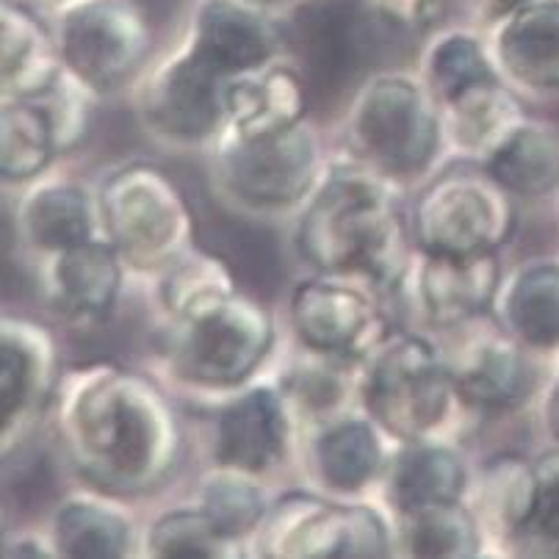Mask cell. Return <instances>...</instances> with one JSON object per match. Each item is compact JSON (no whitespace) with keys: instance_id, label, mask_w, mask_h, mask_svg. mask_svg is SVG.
<instances>
[{"instance_id":"obj_3","label":"cell","mask_w":559,"mask_h":559,"mask_svg":"<svg viewBox=\"0 0 559 559\" xmlns=\"http://www.w3.org/2000/svg\"><path fill=\"white\" fill-rule=\"evenodd\" d=\"M280 25L310 103H338L346 92L360 90L393 36L411 34L366 0H294Z\"/></svg>"},{"instance_id":"obj_30","label":"cell","mask_w":559,"mask_h":559,"mask_svg":"<svg viewBox=\"0 0 559 559\" xmlns=\"http://www.w3.org/2000/svg\"><path fill=\"white\" fill-rule=\"evenodd\" d=\"M493 53L468 25H449L429 43L424 53V84L435 100L447 106L474 86L499 81Z\"/></svg>"},{"instance_id":"obj_7","label":"cell","mask_w":559,"mask_h":559,"mask_svg":"<svg viewBox=\"0 0 559 559\" xmlns=\"http://www.w3.org/2000/svg\"><path fill=\"white\" fill-rule=\"evenodd\" d=\"M411 230L421 252H496L515 233V197L483 164H457L424 186Z\"/></svg>"},{"instance_id":"obj_6","label":"cell","mask_w":559,"mask_h":559,"mask_svg":"<svg viewBox=\"0 0 559 559\" xmlns=\"http://www.w3.org/2000/svg\"><path fill=\"white\" fill-rule=\"evenodd\" d=\"M100 214L108 241L136 269H164L194 238V214L180 186L153 164H128L106 180Z\"/></svg>"},{"instance_id":"obj_11","label":"cell","mask_w":559,"mask_h":559,"mask_svg":"<svg viewBox=\"0 0 559 559\" xmlns=\"http://www.w3.org/2000/svg\"><path fill=\"white\" fill-rule=\"evenodd\" d=\"M261 551L272 557H388L393 546L385 518L371 507L292 493L266 512Z\"/></svg>"},{"instance_id":"obj_14","label":"cell","mask_w":559,"mask_h":559,"mask_svg":"<svg viewBox=\"0 0 559 559\" xmlns=\"http://www.w3.org/2000/svg\"><path fill=\"white\" fill-rule=\"evenodd\" d=\"M483 319V316H479ZM471 322L474 335H463L447 357L449 374L463 405L474 411H515L535 391V366L530 349L507 328L483 330Z\"/></svg>"},{"instance_id":"obj_23","label":"cell","mask_w":559,"mask_h":559,"mask_svg":"<svg viewBox=\"0 0 559 559\" xmlns=\"http://www.w3.org/2000/svg\"><path fill=\"white\" fill-rule=\"evenodd\" d=\"M0 61H3V90L7 100L43 97L64 75L56 34L20 0H3L0 9Z\"/></svg>"},{"instance_id":"obj_1","label":"cell","mask_w":559,"mask_h":559,"mask_svg":"<svg viewBox=\"0 0 559 559\" xmlns=\"http://www.w3.org/2000/svg\"><path fill=\"white\" fill-rule=\"evenodd\" d=\"M53 421L67 463L100 493H150L178 468L183 435L173 402L117 364L95 360L61 377Z\"/></svg>"},{"instance_id":"obj_4","label":"cell","mask_w":559,"mask_h":559,"mask_svg":"<svg viewBox=\"0 0 559 559\" xmlns=\"http://www.w3.org/2000/svg\"><path fill=\"white\" fill-rule=\"evenodd\" d=\"M346 139L355 162L382 178H421L441 147V103L424 81L402 72H382L352 95Z\"/></svg>"},{"instance_id":"obj_9","label":"cell","mask_w":559,"mask_h":559,"mask_svg":"<svg viewBox=\"0 0 559 559\" xmlns=\"http://www.w3.org/2000/svg\"><path fill=\"white\" fill-rule=\"evenodd\" d=\"M53 34L64 70L92 95L122 90L153 48V28L136 0H61Z\"/></svg>"},{"instance_id":"obj_19","label":"cell","mask_w":559,"mask_h":559,"mask_svg":"<svg viewBox=\"0 0 559 559\" xmlns=\"http://www.w3.org/2000/svg\"><path fill=\"white\" fill-rule=\"evenodd\" d=\"M122 263L111 241H84L72 250L48 255L45 294L48 305L72 324L106 322L122 288Z\"/></svg>"},{"instance_id":"obj_13","label":"cell","mask_w":559,"mask_h":559,"mask_svg":"<svg viewBox=\"0 0 559 559\" xmlns=\"http://www.w3.org/2000/svg\"><path fill=\"white\" fill-rule=\"evenodd\" d=\"M292 328L305 349L360 364L374 355L391 335L388 319L360 288L335 280V274L305 280L292 297Z\"/></svg>"},{"instance_id":"obj_41","label":"cell","mask_w":559,"mask_h":559,"mask_svg":"<svg viewBox=\"0 0 559 559\" xmlns=\"http://www.w3.org/2000/svg\"><path fill=\"white\" fill-rule=\"evenodd\" d=\"M252 3H258V7L269 9V12H277V9H283V12H286V9L292 7L294 0H252Z\"/></svg>"},{"instance_id":"obj_29","label":"cell","mask_w":559,"mask_h":559,"mask_svg":"<svg viewBox=\"0 0 559 559\" xmlns=\"http://www.w3.org/2000/svg\"><path fill=\"white\" fill-rule=\"evenodd\" d=\"M441 111L443 133L465 155H474L479 162H485L504 142L507 133L526 117L504 78L474 86L457 100L441 106Z\"/></svg>"},{"instance_id":"obj_2","label":"cell","mask_w":559,"mask_h":559,"mask_svg":"<svg viewBox=\"0 0 559 559\" xmlns=\"http://www.w3.org/2000/svg\"><path fill=\"white\" fill-rule=\"evenodd\" d=\"M297 247L322 274H364L385 292L405 280L411 263V230L388 178L360 162L338 164L316 186Z\"/></svg>"},{"instance_id":"obj_40","label":"cell","mask_w":559,"mask_h":559,"mask_svg":"<svg viewBox=\"0 0 559 559\" xmlns=\"http://www.w3.org/2000/svg\"><path fill=\"white\" fill-rule=\"evenodd\" d=\"M540 418H543V429H546L548 441H551L554 447H559V377L548 385L546 396H543Z\"/></svg>"},{"instance_id":"obj_18","label":"cell","mask_w":559,"mask_h":559,"mask_svg":"<svg viewBox=\"0 0 559 559\" xmlns=\"http://www.w3.org/2000/svg\"><path fill=\"white\" fill-rule=\"evenodd\" d=\"M499 288L501 263L496 252H424L418 263L416 302L432 328L457 330L474 322L499 299Z\"/></svg>"},{"instance_id":"obj_5","label":"cell","mask_w":559,"mask_h":559,"mask_svg":"<svg viewBox=\"0 0 559 559\" xmlns=\"http://www.w3.org/2000/svg\"><path fill=\"white\" fill-rule=\"evenodd\" d=\"M360 396L382 432L399 441L435 438L457 396L447 357L421 335H393L371 355Z\"/></svg>"},{"instance_id":"obj_35","label":"cell","mask_w":559,"mask_h":559,"mask_svg":"<svg viewBox=\"0 0 559 559\" xmlns=\"http://www.w3.org/2000/svg\"><path fill=\"white\" fill-rule=\"evenodd\" d=\"M197 507L214 521L216 530L236 546L252 532H261L266 521V499L252 483V474L233 468H216L203 476Z\"/></svg>"},{"instance_id":"obj_17","label":"cell","mask_w":559,"mask_h":559,"mask_svg":"<svg viewBox=\"0 0 559 559\" xmlns=\"http://www.w3.org/2000/svg\"><path fill=\"white\" fill-rule=\"evenodd\" d=\"M53 341L43 328L7 316L0 324V424L3 452L12 454L23 441L36 413L50 405L56 391Z\"/></svg>"},{"instance_id":"obj_36","label":"cell","mask_w":559,"mask_h":559,"mask_svg":"<svg viewBox=\"0 0 559 559\" xmlns=\"http://www.w3.org/2000/svg\"><path fill=\"white\" fill-rule=\"evenodd\" d=\"M236 551L200 507L169 510L155 518L147 532V554L153 557H227Z\"/></svg>"},{"instance_id":"obj_31","label":"cell","mask_w":559,"mask_h":559,"mask_svg":"<svg viewBox=\"0 0 559 559\" xmlns=\"http://www.w3.org/2000/svg\"><path fill=\"white\" fill-rule=\"evenodd\" d=\"M61 153L53 119L39 100H7L0 119V173L9 183H23L50 167Z\"/></svg>"},{"instance_id":"obj_38","label":"cell","mask_w":559,"mask_h":559,"mask_svg":"<svg viewBox=\"0 0 559 559\" xmlns=\"http://www.w3.org/2000/svg\"><path fill=\"white\" fill-rule=\"evenodd\" d=\"M537 493L512 554L559 557V447L537 460Z\"/></svg>"},{"instance_id":"obj_15","label":"cell","mask_w":559,"mask_h":559,"mask_svg":"<svg viewBox=\"0 0 559 559\" xmlns=\"http://www.w3.org/2000/svg\"><path fill=\"white\" fill-rule=\"evenodd\" d=\"M186 48L225 78L263 70L286 48L283 25L252 0H197Z\"/></svg>"},{"instance_id":"obj_32","label":"cell","mask_w":559,"mask_h":559,"mask_svg":"<svg viewBox=\"0 0 559 559\" xmlns=\"http://www.w3.org/2000/svg\"><path fill=\"white\" fill-rule=\"evenodd\" d=\"M402 515V551L411 557L460 559L476 557L483 535L474 512L463 501H438L399 512Z\"/></svg>"},{"instance_id":"obj_10","label":"cell","mask_w":559,"mask_h":559,"mask_svg":"<svg viewBox=\"0 0 559 559\" xmlns=\"http://www.w3.org/2000/svg\"><path fill=\"white\" fill-rule=\"evenodd\" d=\"M216 178L222 191L247 209H294L319 186V142L308 122L252 139L227 131Z\"/></svg>"},{"instance_id":"obj_8","label":"cell","mask_w":559,"mask_h":559,"mask_svg":"<svg viewBox=\"0 0 559 559\" xmlns=\"http://www.w3.org/2000/svg\"><path fill=\"white\" fill-rule=\"evenodd\" d=\"M272 344V316L236 292L203 313L178 319L169 357L183 382L205 391H233L255 374Z\"/></svg>"},{"instance_id":"obj_34","label":"cell","mask_w":559,"mask_h":559,"mask_svg":"<svg viewBox=\"0 0 559 559\" xmlns=\"http://www.w3.org/2000/svg\"><path fill=\"white\" fill-rule=\"evenodd\" d=\"M537 493V465L518 454H504L488 465L483 479V510L490 530L512 551L518 535L530 521Z\"/></svg>"},{"instance_id":"obj_27","label":"cell","mask_w":559,"mask_h":559,"mask_svg":"<svg viewBox=\"0 0 559 559\" xmlns=\"http://www.w3.org/2000/svg\"><path fill=\"white\" fill-rule=\"evenodd\" d=\"M17 222L23 245L45 258L95 238L90 197L72 183H50L31 191L20 205Z\"/></svg>"},{"instance_id":"obj_26","label":"cell","mask_w":559,"mask_h":559,"mask_svg":"<svg viewBox=\"0 0 559 559\" xmlns=\"http://www.w3.org/2000/svg\"><path fill=\"white\" fill-rule=\"evenodd\" d=\"M468 465L449 443L421 438L405 441L391 465V499L399 512L438 501H463Z\"/></svg>"},{"instance_id":"obj_28","label":"cell","mask_w":559,"mask_h":559,"mask_svg":"<svg viewBox=\"0 0 559 559\" xmlns=\"http://www.w3.org/2000/svg\"><path fill=\"white\" fill-rule=\"evenodd\" d=\"M50 543L59 557L108 559L131 551V524L103 496H70L50 521Z\"/></svg>"},{"instance_id":"obj_22","label":"cell","mask_w":559,"mask_h":559,"mask_svg":"<svg viewBox=\"0 0 559 559\" xmlns=\"http://www.w3.org/2000/svg\"><path fill=\"white\" fill-rule=\"evenodd\" d=\"M227 126L238 136H269L305 122L310 92L297 67L269 64L227 81Z\"/></svg>"},{"instance_id":"obj_37","label":"cell","mask_w":559,"mask_h":559,"mask_svg":"<svg viewBox=\"0 0 559 559\" xmlns=\"http://www.w3.org/2000/svg\"><path fill=\"white\" fill-rule=\"evenodd\" d=\"M346 364L352 360L308 349V355L299 357L288 369L286 380L280 382V391L308 416H328L344 405L346 393H349V382L344 374Z\"/></svg>"},{"instance_id":"obj_24","label":"cell","mask_w":559,"mask_h":559,"mask_svg":"<svg viewBox=\"0 0 559 559\" xmlns=\"http://www.w3.org/2000/svg\"><path fill=\"white\" fill-rule=\"evenodd\" d=\"M501 324L535 355L559 352V261L535 258L518 266L499 292Z\"/></svg>"},{"instance_id":"obj_33","label":"cell","mask_w":559,"mask_h":559,"mask_svg":"<svg viewBox=\"0 0 559 559\" xmlns=\"http://www.w3.org/2000/svg\"><path fill=\"white\" fill-rule=\"evenodd\" d=\"M236 292L238 286L230 266L211 252L189 247L183 255L164 266L162 305L175 316V322L203 313Z\"/></svg>"},{"instance_id":"obj_39","label":"cell","mask_w":559,"mask_h":559,"mask_svg":"<svg viewBox=\"0 0 559 559\" xmlns=\"http://www.w3.org/2000/svg\"><path fill=\"white\" fill-rule=\"evenodd\" d=\"M441 20L454 17L457 25L468 28H496L501 20L530 3V0H438Z\"/></svg>"},{"instance_id":"obj_21","label":"cell","mask_w":559,"mask_h":559,"mask_svg":"<svg viewBox=\"0 0 559 559\" xmlns=\"http://www.w3.org/2000/svg\"><path fill=\"white\" fill-rule=\"evenodd\" d=\"M374 418H338L319 424L308 447L316 488L335 496L364 493L385 468V443Z\"/></svg>"},{"instance_id":"obj_25","label":"cell","mask_w":559,"mask_h":559,"mask_svg":"<svg viewBox=\"0 0 559 559\" xmlns=\"http://www.w3.org/2000/svg\"><path fill=\"white\" fill-rule=\"evenodd\" d=\"M483 167L515 200H543L559 194V128L546 119L524 117Z\"/></svg>"},{"instance_id":"obj_16","label":"cell","mask_w":559,"mask_h":559,"mask_svg":"<svg viewBox=\"0 0 559 559\" xmlns=\"http://www.w3.org/2000/svg\"><path fill=\"white\" fill-rule=\"evenodd\" d=\"M294 438L292 402L269 385H252L219 407L214 421V460L222 468L266 474L286 460Z\"/></svg>"},{"instance_id":"obj_20","label":"cell","mask_w":559,"mask_h":559,"mask_svg":"<svg viewBox=\"0 0 559 559\" xmlns=\"http://www.w3.org/2000/svg\"><path fill=\"white\" fill-rule=\"evenodd\" d=\"M490 53L512 90L559 92V0H530L493 28Z\"/></svg>"},{"instance_id":"obj_12","label":"cell","mask_w":559,"mask_h":559,"mask_svg":"<svg viewBox=\"0 0 559 559\" xmlns=\"http://www.w3.org/2000/svg\"><path fill=\"white\" fill-rule=\"evenodd\" d=\"M227 81L230 78L183 45L150 75L139 97L144 126L155 136L180 144L216 136L227 126Z\"/></svg>"}]
</instances>
